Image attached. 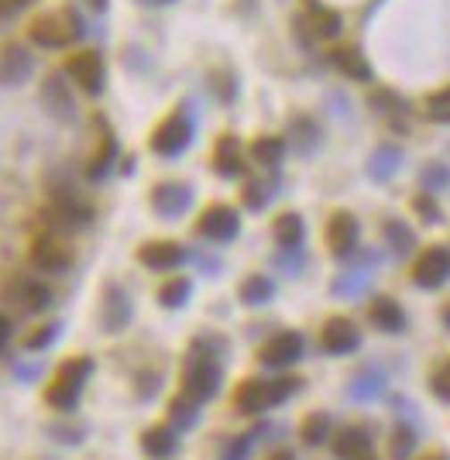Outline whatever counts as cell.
Returning a JSON list of instances; mask_svg holds the SVG:
<instances>
[{"instance_id":"1","label":"cell","mask_w":450,"mask_h":460,"mask_svg":"<svg viewBox=\"0 0 450 460\" xmlns=\"http://www.w3.org/2000/svg\"><path fill=\"white\" fill-rule=\"evenodd\" d=\"M217 347H224V344L221 340H196L189 357H186V368H182V395H189L200 406L221 392V381H224Z\"/></svg>"},{"instance_id":"2","label":"cell","mask_w":450,"mask_h":460,"mask_svg":"<svg viewBox=\"0 0 450 460\" xmlns=\"http://www.w3.org/2000/svg\"><path fill=\"white\" fill-rule=\"evenodd\" d=\"M299 378H279V381H265V378H248L238 385L234 392V406L238 413L245 416H258V413H269L275 406H282L286 398H293L299 392Z\"/></svg>"},{"instance_id":"3","label":"cell","mask_w":450,"mask_h":460,"mask_svg":"<svg viewBox=\"0 0 450 460\" xmlns=\"http://www.w3.org/2000/svg\"><path fill=\"white\" fill-rule=\"evenodd\" d=\"M83 21L72 7H59V11H48L42 18H35L28 28V38L42 48H69L72 42L83 38Z\"/></svg>"},{"instance_id":"4","label":"cell","mask_w":450,"mask_h":460,"mask_svg":"<svg viewBox=\"0 0 450 460\" xmlns=\"http://www.w3.org/2000/svg\"><path fill=\"white\" fill-rule=\"evenodd\" d=\"M189 141H193V113H189V107H179L152 131V152L162 158H176L189 148Z\"/></svg>"},{"instance_id":"5","label":"cell","mask_w":450,"mask_h":460,"mask_svg":"<svg viewBox=\"0 0 450 460\" xmlns=\"http://www.w3.org/2000/svg\"><path fill=\"white\" fill-rule=\"evenodd\" d=\"M4 299L14 303L21 313H42V309L52 306V289H48L42 279H28V275H18L4 285Z\"/></svg>"},{"instance_id":"6","label":"cell","mask_w":450,"mask_h":460,"mask_svg":"<svg viewBox=\"0 0 450 460\" xmlns=\"http://www.w3.org/2000/svg\"><path fill=\"white\" fill-rule=\"evenodd\" d=\"M66 72H69V79L83 89V93H90V96H96V93L104 89V76H107V72H104V59H100L93 48L72 52L66 59Z\"/></svg>"},{"instance_id":"7","label":"cell","mask_w":450,"mask_h":460,"mask_svg":"<svg viewBox=\"0 0 450 460\" xmlns=\"http://www.w3.org/2000/svg\"><path fill=\"white\" fill-rule=\"evenodd\" d=\"M48 217L55 223H66V227H87L93 220V206L79 197L76 189H52V203H48Z\"/></svg>"},{"instance_id":"8","label":"cell","mask_w":450,"mask_h":460,"mask_svg":"<svg viewBox=\"0 0 450 460\" xmlns=\"http://www.w3.org/2000/svg\"><path fill=\"white\" fill-rule=\"evenodd\" d=\"M196 230H200L206 241L227 244V241H234V238H238V230H241V217H238V210H234V206L217 203V206H206V210H203Z\"/></svg>"},{"instance_id":"9","label":"cell","mask_w":450,"mask_h":460,"mask_svg":"<svg viewBox=\"0 0 450 460\" xmlns=\"http://www.w3.org/2000/svg\"><path fill=\"white\" fill-rule=\"evenodd\" d=\"M450 279V251L447 247H429L412 264V282L420 289H440Z\"/></svg>"},{"instance_id":"10","label":"cell","mask_w":450,"mask_h":460,"mask_svg":"<svg viewBox=\"0 0 450 460\" xmlns=\"http://www.w3.org/2000/svg\"><path fill=\"white\" fill-rule=\"evenodd\" d=\"M193 206V186L186 182H162L152 189V210L165 220H179Z\"/></svg>"},{"instance_id":"11","label":"cell","mask_w":450,"mask_h":460,"mask_svg":"<svg viewBox=\"0 0 450 460\" xmlns=\"http://www.w3.org/2000/svg\"><path fill=\"white\" fill-rule=\"evenodd\" d=\"M358 344H361V333L347 316H330L323 323V330H320V347L327 354H351L358 351Z\"/></svg>"},{"instance_id":"12","label":"cell","mask_w":450,"mask_h":460,"mask_svg":"<svg viewBox=\"0 0 450 460\" xmlns=\"http://www.w3.org/2000/svg\"><path fill=\"white\" fill-rule=\"evenodd\" d=\"M31 264L48 272V275H59V272H66L69 264H72V255H69V247L59 238L42 234V238L31 241Z\"/></svg>"},{"instance_id":"13","label":"cell","mask_w":450,"mask_h":460,"mask_svg":"<svg viewBox=\"0 0 450 460\" xmlns=\"http://www.w3.org/2000/svg\"><path fill=\"white\" fill-rule=\"evenodd\" d=\"M189 258V251L176 241H148L138 247V262L152 272H172Z\"/></svg>"},{"instance_id":"14","label":"cell","mask_w":450,"mask_h":460,"mask_svg":"<svg viewBox=\"0 0 450 460\" xmlns=\"http://www.w3.org/2000/svg\"><path fill=\"white\" fill-rule=\"evenodd\" d=\"M42 104L46 110L55 117V121H76V100H72V93H69V83L59 76V72H52L46 76V83H42Z\"/></svg>"},{"instance_id":"15","label":"cell","mask_w":450,"mask_h":460,"mask_svg":"<svg viewBox=\"0 0 450 460\" xmlns=\"http://www.w3.org/2000/svg\"><path fill=\"white\" fill-rule=\"evenodd\" d=\"M303 357V337L299 333H279V337H271L269 344L262 347L258 354V361L265 364V368H289Z\"/></svg>"},{"instance_id":"16","label":"cell","mask_w":450,"mask_h":460,"mask_svg":"<svg viewBox=\"0 0 450 460\" xmlns=\"http://www.w3.org/2000/svg\"><path fill=\"white\" fill-rule=\"evenodd\" d=\"M358 220L351 217V213H334L330 223H327V244H330V251L338 255V258H347V255H354L358 251Z\"/></svg>"},{"instance_id":"17","label":"cell","mask_w":450,"mask_h":460,"mask_svg":"<svg viewBox=\"0 0 450 460\" xmlns=\"http://www.w3.org/2000/svg\"><path fill=\"white\" fill-rule=\"evenodd\" d=\"M100 320L107 333H121V330L131 323V299L121 285H107L104 289V309H100Z\"/></svg>"},{"instance_id":"18","label":"cell","mask_w":450,"mask_h":460,"mask_svg":"<svg viewBox=\"0 0 450 460\" xmlns=\"http://www.w3.org/2000/svg\"><path fill=\"white\" fill-rule=\"evenodd\" d=\"M334 454H338V460H379L375 457V443L368 437V430H361V426L340 430L338 439H334Z\"/></svg>"},{"instance_id":"19","label":"cell","mask_w":450,"mask_h":460,"mask_svg":"<svg viewBox=\"0 0 450 460\" xmlns=\"http://www.w3.org/2000/svg\"><path fill=\"white\" fill-rule=\"evenodd\" d=\"M31 55H28V48L21 45H7L4 52H0V87H21L24 79L31 76Z\"/></svg>"},{"instance_id":"20","label":"cell","mask_w":450,"mask_h":460,"mask_svg":"<svg viewBox=\"0 0 450 460\" xmlns=\"http://www.w3.org/2000/svg\"><path fill=\"white\" fill-rule=\"evenodd\" d=\"M141 450L152 460H169L179 450V430L176 426H152L141 433Z\"/></svg>"},{"instance_id":"21","label":"cell","mask_w":450,"mask_h":460,"mask_svg":"<svg viewBox=\"0 0 450 460\" xmlns=\"http://www.w3.org/2000/svg\"><path fill=\"white\" fill-rule=\"evenodd\" d=\"M213 169H217L224 179L245 176V158H241V145H238V138L224 134V138L217 141V148H213Z\"/></svg>"},{"instance_id":"22","label":"cell","mask_w":450,"mask_h":460,"mask_svg":"<svg viewBox=\"0 0 450 460\" xmlns=\"http://www.w3.org/2000/svg\"><path fill=\"white\" fill-rule=\"evenodd\" d=\"M79 395H83V381H72V378L55 372V381L46 389V402L59 413H72L79 406Z\"/></svg>"},{"instance_id":"23","label":"cell","mask_w":450,"mask_h":460,"mask_svg":"<svg viewBox=\"0 0 450 460\" xmlns=\"http://www.w3.org/2000/svg\"><path fill=\"white\" fill-rule=\"evenodd\" d=\"M368 320H371V327H379L382 333H403L405 327V313L399 309V303L388 299V296H379V299L368 306Z\"/></svg>"},{"instance_id":"24","label":"cell","mask_w":450,"mask_h":460,"mask_svg":"<svg viewBox=\"0 0 450 460\" xmlns=\"http://www.w3.org/2000/svg\"><path fill=\"white\" fill-rule=\"evenodd\" d=\"M399 165H403V152L396 145H382L379 152L368 158V176L375 182H385V179H392L399 172Z\"/></svg>"},{"instance_id":"25","label":"cell","mask_w":450,"mask_h":460,"mask_svg":"<svg viewBox=\"0 0 450 460\" xmlns=\"http://www.w3.org/2000/svg\"><path fill=\"white\" fill-rule=\"evenodd\" d=\"M271 238H275L279 247H299L303 238H306V223H303L299 213H282L271 227Z\"/></svg>"},{"instance_id":"26","label":"cell","mask_w":450,"mask_h":460,"mask_svg":"<svg viewBox=\"0 0 450 460\" xmlns=\"http://www.w3.org/2000/svg\"><path fill=\"white\" fill-rule=\"evenodd\" d=\"M334 66H338L347 79H358V83H368V79H371V66H368V59L361 55L358 48H338V52H334Z\"/></svg>"},{"instance_id":"27","label":"cell","mask_w":450,"mask_h":460,"mask_svg":"<svg viewBox=\"0 0 450 460\" xmlns=\"http://www.w3.org/2000/svg\"><path fill=\"white\" fill-rule=\"evenodd\" d=\"M238 296H241L245 306H265V303H271V296H275V282H271L269 275H248L241 282V289H238Z\"/></svg>"},{"instance_id":"28","label":"cell","mask_w":450,"mask_h":460,"mask_svg":"<svg viewBox=\"0 0 450 460\" xmlns=\"http://www.w3.org/2000/svg\"><path fill=\"white\" fill-rule=\"evenodd\" d=\"M251 158H254V165H262V169H275L282 158H286V141L282 138H254V145H251Z\"/></svg>"},{"instance_id":"29","label":"cell","mask_w":450,"mask_h":460,"mask_svg":"<svg viewBox=\"0 0 450 460\" xmlns=\"http://www.w3.org/2000/svg\"><path fill=\"white\" fill-rule=\"evenodd\" d=\"M306 14H310V24H313V31L320 38H334L340 31L338 11H330V7H323V4H316V0H306Z\"/></svg>"},{"instance_id":"30","label":"cell","mask_w":450,"mask_h":460,"mask_svg":"<svg viewBox=\"0 0 450 460\" xmlns=\"http://www.w3.org/2000/svg\"><path fill=\"white\" fill-rule=\"evenodd\" d=\"M113 162H117V138H113V134H104V138H100V148H96V155L90 158L87 176H90L93 182H100V179L111 172Z\"/></svg>"},{"instance_id":"31","label":"cell","mask_w":450,"mask_h":460,"mask_svg":"<svg viewBox=\"0 0 450 460\" xmlns=\"http://www.w3.org/2000/svg\"><path fill=\"white\" fill-rule=\"evenodd\" d=\"M169 419H172V426L176 430H193L196 422H200V402H193L189 395H179V398H172L169 402Z\"/></svg>"},{"instance_id":"32","label":"cell","mask_w":450,"mask_h":460,"mask_svg":"<svg viewBox=\"0 0 450 460\" xmlns=\"http://www.w3.org/2000/svg\"><path fill=\"white\" fill-rule=\"evenodd\" d=\"M382 392H385V378L379 372L358 374V378L351 381V389H347V395H351L354 402H368V398H379Z\"/></svg>"},{"instance_id":"33","label":"cell","mask_w":450,"mask_h":460,"mask_svg":"<svg viewBox=\"0 0 450 460\" xmlns=\"http://www.w3.org/2000/svg\"><path fill=\"white\" fill-rule=\"evenodd\" d=\"M189 292H193V282L189 279H169V282L158 289V303L165 309H179L186 306V299H189Z\"/></svg>"},{"instance_id":"34","label":"cell","mask_w":450,"mask_h":460,"mask_svg":"<svg viewBox=\"0 0 450 460\" xmlns=\"http://www.w3.org/2000/svg\"><path fill=\"white\" fill-rule=\"evenodd\" d=\"M299 437H303L306 447H320L323 439L330 437V416H323V413H310V416L303 419Z\"/></svg>"},{"instance_id":"35","label":"cell","mask_w":450,"mask_h":460,"mask_svg":"<svg viewBox=\"0 0 450 460\" xmlns=\"http://www.w3.org/2000/svg\"><path fill=\"white\" fill-rule=\"evenodd\" d=\"M412 450H416V430H412V426H396V433L388 439V457L409 460Z\"/></svg>"},{"instance_id":"36","label":"cell","mask_w":450,"mask_h":460,"mask_svg":"<svg viewBox=\"0 0 450 460\" xmlns=\"http://www.w3.org/2000/svg\"><path fill=\"white\" fill-rule=\"evenodd\" d=\"M371 282V272L368 268H354V272H344L338 282H334V292L338 296H361Z\"/></svg>"},{"instance_id":"37","label":"cell","mask_w":450,"mask_h":460,"mask_svg":"<svg viewBox=\"0 0 450 460\" xmlns=\"http://www.w3.org/2000/svg\"><path fill=\"white\" fill-rule=\"evenodd\" d=\"M385 238H388V247H392L396 255H409L412 244H416L412 230H405V223H399V220H388V223H385Z\"/></svg>"},{"instance_id":"38","label":"cell","mask_w":450,"mask_h":460,"mask_svg":"<svg viewBox=\"0 0 450 460\" xmlns=\"http://www.w3.org/2000/svg\"><path fill=\"white\" fill-rule=\"evenodd\" d=\"M271 197H275V193H271V186L265 182V179H251L248 186H245V206L254 210V213H258V210H265V206L271 203Z\"/></svg>"},{"instance_id":"39","label":"cell","mask_w":450,"mask_h":460,"mask_svg":"<svg viewBox=\"0 0 450 460\" xmlns=\"http://www.w3.org/2000/svg\"><path fill=\"white\" fill-rule=\"evenodd\" d=\"M59 333H62V323H46V327H38L35 333L24 337V351H46V347H52V344L59 340Z\"/></svg>"},{"instance_id":"40","label":"cell","mask_w":450,"mask_h":460,"mask_svg":"<svg viewBox=\"0 0 450 460\" xmlns=\"http://www.w3.org/2000/svg\"><path fill=\"white\" fill-rule=\"evenodd\" d=\"M265 433V426L262 430H251V433H245V437H238V439H230L227 443V450H224V457L221 460H248L251 454V447H254V439Z\"/></svg>"},{"instance_id":"41","label":"cell","mask_w":450,"mask_h":460,"mask_svg":"<svg viewBox=\"0 0 450 460\" xmlns=\"http://www.w3.org/2000/svg\"><path fill=\"white\" fill-rule=\"evenodd\" d=\"M429 389H433V395H437V398L450 402V361H444L437 372L429 374Z\"/></svg>"},{"instance_id":"42","label":"cell","mask_w":450,"mask_h":460,"mask_svg":"<svg viewBox=\"0 0 450 460\" xmlns=\"http://www.w3.org/2000/svg\"><path fill=\"white\" fill-rule=\"evenodd\" d=\"M447 182H450L447 165H433V169H427V172H423V189H427V193H440Z\"/></svg>"},{"instance_id":"43","label":"cell","mask_w":450,"mask_h":460,"mask_svg":"<svg viewBox=\"0 0 450 460\" xmlns=\"http://www.w3.org/2000/svg\"><path fill=\"white\" fill-rule=\"evenodd\" d=\"M371 107H382L385 113H399L405 110V104L396 96V93H388V89H379V93H371Z\"/></svg>"},{"instance_id":"44","label":"cell","mask_w":450,"mask_h":460,"mask_svg":"<svg viewBox=\"0 0 450 460\" xmlns=\"http://www.w3.org/2000/svg\"><path fill=\"white\" fill-rule=\"evenodd\" d=\"M416 213L423 217V223H440V206L433 203V193L416 197Z\"/></svg>"},{"instance_id":"45","label":"cell","mask_w":450,"mask_h":460,"mask_svg":"<svg viewBox=\"0 0 450 460\" xmlns=\"http://www.w3.org/2000/svg\"><path fill=\"white\" fill-rule=\"evenodd\" d=\"M279 268H286L289 275H296V272L303 268V255H299V247H282V255H279Z\"/></svg>"},{"instance_id":"46","label":"cell","mask_w":450,"mask_h":460,"mask_svg":"<svg viewBox=\"0 0 450 460\" xmlns=\"http://www.w3.org/2000/svg\"><path fill=\"white\" fill-rule=\"evenodd\" d=\"M35 0H0V18H11V14H21L24 7H31Z\"/></svg>"},{"instance_id":"47","label":"cell","mask_w":450,"mask_h":460,"mask_svg":"<svg viewBox=\"0 0 450 460\" xmlns=\"http://www.w3.org/2000/svg\"><path fill=\"white\" fill-rule=\"evenodd\" d=\"M11 333H14V323H11V320L0 313V354L7 351V344H11Z\"/></svg>"},{"instance_id":"48","label":"cell","mask_w":450,"mask_h":460,"mask_svg":"<svg viewBox=\"0 0 450 460\" xmlns=\"http://www.w3.org/2000/svg\"><path fill=\"white\" fill-rule=\"evenodd\" d=\"M14 374L24 378V381H35L42 374V364H14Z\"/></svg>"},{"instance_id":"49","label":"cell","mask_w":450,"mask_h":460,"mask_svg":"<svg viewBox=\"0 0 450 460\" xmlns=\"http://www.w3.org/2000/svg\"><path fill=\"white\" fill-rule=\"evenodd\" d=\"M429 121H437V124H450V104H444V107H429Z\"/></svg>"},{"instance_id":"50","label":"cell","mask_w":450,"mask_h":460,"mask_svg":"<svg viewBox=\"0 0 450 460\" xmlns=\"http://www.w3.org/2000/svg\"><path fill=\"white\" fill-rule=\"evenodd\" d=\"M444 104H450V87L440 89L437 96H429V107H444Z\"/></svg>"},{"instance_id":"51","label":"cell","mask_w":450,"mask_h":460,"mask_svg":"<svg viewBox=\"0 0 450 460\" xmlns=\"http://www.w3.org/2000/svg\"><path fill=\"white\" fill-rule=\"evenodd\" d=\"M269 460H296V454H293V450H275Z\"/></svg>"},{"instance_id":"52","label":"cell","mask_w":450,"mask_h":460,"mask_svg":"<svg viewBox=\"0 0 450 460\" xmlns=\"http://www.w3.org/2000/svg\"><path fill=\"white\" fill-rule=\"evenodd\" d=\"M90 7H96V11H107V0H90Z\"/></svg>"},{"instance_id":"53","label":"cell","mask_w":450,"mask_h":460,"mask_svg":"<svg viewBox=\"0 0 450 460\" xmlns=\"http://www.w3.org/2000/svg\"><path fill=\"white\" fill-rule=\"evenodd\" d=\"M444 323H447V330H450V303H447V309H444Z\"/></svg>"},{"instance_id":"54","label":"cell","mask_w":450,"mask_h":460,"mask_svg":"<svg viewBox=\"0 0 450 460\" xmlns=\"http://www.w3.org/2000/svg\"><path fill=\"white\" fill-rule=\"evenodd\" d=\"M145 4H172V0H145Z\"/></svg>"},{"instance_id":"55","label":"cell","mask_w":450,"mask_h":460,"mask_svg":"<svg viewBox=\"0 0 450 460\" xmlns=\"http://www.w3.org/2000/svg\"><path fill=\"white\" fill-rule=\"evenodd\" d=\"M427 460H447V457H427Z\"/></svg>"}]
</instances>
